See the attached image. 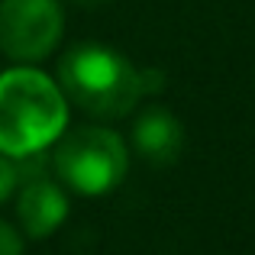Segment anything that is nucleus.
<instances>
[{"label":"nucleus","instance_id":"6e6552de","mask_svg":"<svg viewBox=\"0 0 255 255\" xmlns=\"http://www.w3.org/2000/svg\"><path fill=\"white\" fill-rule=\"evenodd\" d=\"M13 187H16V168H13V158H6L0 152V200L10 197Z\"/></svg>","mask_w":255,"mask_h":255},{"label":"nucleus","instance_id":"39448f33","mask_svg":"<svg viewBox=\"0 0 255 255\" xmlns=\"http://www.w3.org/2000/svg\"><path fill=\"white\" fill-rule=\"evenodd\" d=\"M16 217H19V226H23V233L29 239H45L65 223V217H68V197L49 178H32L19 191Z\"/></svg>","mask_w":255,"mask_h":255},{"label":"nucleus","instance_id":"423d86ee","mask_svg":"<svg viewBox=\"0 0 255 255\" xmlns=\"http://www.w3.org/2000/svg\"><path fill=\"white\" fill-rule=\"evenodd\" d=\"M132 145L152 165H171L184 152V126L165 107H149L132 126Z\"/></svg>","mask_w":255,"mask_h":255},{"label":"nucleus","instance_id":"20e7f679","mask_svg":"<svg viewBox=\"0 0 255 255\" xmlns=\"http://www.w3.org/2000/svg\"><path fill=\"white\" fill-rule=\"evenodd\" d=\"M65 29L62 0H0V49L16 62H42Z\"/></svg>","mask_w":255,"mask_h":255},{"label":"nucleus","instance_id":"f257e3e1","mask_svg":"<svg viewBox=\"0 0 255 255\" xmlns=\"http://www.w3.org/2000/svg\"><path fill=\"white\" fill-rule=\"evenodd\" d=\"M68 123L62 87L36 68H10L0 75V152L23 158L42 152Z\"/></svg>","mask_w":255,"mask_h":255},{"label":"nucleus","instance_id":"7ed1b4c3","mask_svg":"<svg viewBox=\"0 0 255 255\" xmlns=\"http://www.w3.org/2000/svg\"><path fill=\"white\" fill-rule=\"evenodd\" d=\"M55 171L71 191L100 197L126 178L129 152L126 142L107 126H81L71 129L55 145Z\"/></svg>","mask_w":255,"mask_h":255},{"label":"nucleus","instance_id":"1a4fd4ad","mask_svg":"<svg viewBox=\"0 0 255 255\" xmlns=\"http://www.w3.org/2000/svg\"><path fill=\"white\" fill-rule=\"evenodd\" d=\"M75 3H81V6H100V3H107V0H75Z\"/></svg>","mask_w":255,"mask_h":255},{"label":"nucleus","instance_id":"0eeeda50","mask_svg":"<svg viewBox=\"0 0 255 255\" xmlns=\"http://www.w3.org/2000/svg\"><path fill=\"white\" fill-rule=\"evenodd\" d=\"M0 255H23V236L0 220Z\"/></svg>","mask_w":255,"mask_h":255},{"label":"nucleus","instance_id":"f03ea898","mask_svg":"<svg viewBox=\"0 0 255 255\" xmlns=\"http://www.w3.org/2000/svg\"><path fill=\"white\" fill-rule=\"evenodd\" d=\"M58 84L75 107L97 120H120L142 97V68L100 42H81L58 62Z\"/></svg>","mask_w":255,"mask_h":255}]
</instances>
